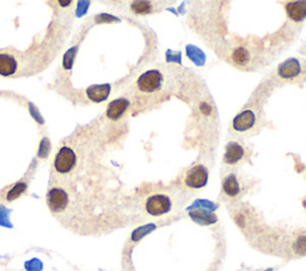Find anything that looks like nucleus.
Here are the masks:
<instances>
[{
  "label": "nucleus",
  "instance_id": "18",
  "mask_svg": "<svg viewBox=\"0 0 306 271\" xmlns=\"http://www.w3.org/2000/svg\"><path fill=\"white\" fill-rule=\"evenodd\" d=\"M9 210L4 208L3 206H0V226L11 227V223L9 221Z\"/></svg>",
  "mask_w": 306,
  "mask_h": 271
},
{
  "label": "nucleus",
  "instance_id": "15",
  "mask_svg": "<svg viewBox=\"0 0 306 271\" xmlns=\"http://www.w3.org/2000/svg\"><path fill=\"white\" fill-rule=\"evenodd\" d=\"M26 190V184L23 182H19L17 184H15V186L10 190L8 192V195H6V200L8 201H13L16 199H18L19 196L22 195L23 192H24Z\"/></svg>",
  "mask_w": 306,
  "mask_h": 271
},
{
  "label": "nucleus",
  "instance_id": "2",
  "mask_svg": "<svg viewBox=\"0 0 306 271\" xmlns=\"http://www.w3.org/2000/svg\"><path fill=\"white\" fill-rule=\"evenodd\" d=\"M174 208V201L168 193L156 192L145 201V210L149 216L158 217L169 214Z\"/></svg>",
  "mask_w": 306,
  "mask_h": 271
},
{
  "label": "nucleus",
  "instance_id": "10",
  "mask_svg": "<svg viewBox=\"0 0 306 271\" xmlns=\"http://www.w3.org/2000/svg\"><path fill=\"white\" fill-rule=\"evenodd\" d=\"M110 85L109 84H103V85H92L86 90V95L91 102L101 103L108 98L110 95Z\"/></svg>",
  "mask_w": 306,
  "mask_h": 271
},
{
  "label": "nucleus",
  "instance_id": "5",
  "mask_svg": "<svg viewBox=\"0 0 306 271\" xmlns=\"http://www.w3.org/2000/svg\"><path fill=\"white\" fill-rule=\"evenodd\" d=\"M248 158V153L242 143L232 141L228 142L225 148L224 162L228 165H238Z\"/></svg>",
  "mask_w": 306,
  "mask_h": 271
},
{
  "label": "nucleus",
  "instance_id": "13",
  "mask_svg": "<svg viewBox=\"0 0 306 271\" xmlns=\"http://www.w3.org/2000/svg\"><path fill=\"white\" fill-rule=\"evenodd\" d=\"M18 63L10 54H0V75L10 76L15 74Z\"/></svg>",
  "mask_w": 306,
  "mask_h": 271
},
{
  "label": "nucleus",
  "instance_id": "16",
  "mask_svg": "<svg viewBox=\"0 0 306 271\" xmlns=\"http://www.w3.org/2000/svg\"><path fill=\"white\" fill-rule=\"evenodd\" d=\"M24 266H25L26 271H42V269H43L42 262L37 258L30 259V260H28V262H25Z\"/></svg>",
  "mask_w": 306,
  "mask_h": 271
},
{
  "label": "nucleus",
  "instance_id": "7",
  "mask_svg": "<svg viewBox=\"0 0 306 271\" xmlns=\"http://www.w3.org/2000/svg\"><path fill=\"white\" fill-rule=\"evenodd\" d=\"M256 125V115L252 110H245L238 113L232 121V128L237 133H245L254 128Z\"/></svg>",
  "mask_w": 306,
  "mask_h": 271
},
{
  "label": "nucleus",
  "instance_id": "3",
  "mask_svg": "<svg viewBox=\"0 0 306 271\" xmlns=\"http://www.w3.org/2000/svg\"><path fill=\"white\" fill-rule=\"evenodd\" d=\"M208 182V170L204 165H196L189 169L184 176V185L190 190H200Z\"/></svg>",
  "mask_w": 306,
  "mask_h": 271
},
{
  "label": "nucleus",
  "instance_id": "14",
  "mask_svg": "<svg viewBox=\"0 0 306 271\" xmlns=\"http://www.w3.org/2000/svg\"><path fill=\"white\" fill-rule=\"evenodd\" d=\"M132 11L135 15H148L155 10V5L149 2H134L132 3Z\"/></svg>",
  "mask_w": 306,
  "mask_h": 271
},
{
  "label": "nucleus",
  "instance_id": "8",
  "mask_svg": "<svg viewBox=\"0 0 306 271\" xmlns=\"http://www.w3.org/2000/svg\"><path fill=\"white\" fill-rule=\"evenodd\" d=\"M301 72V66L298 60L288 59L284 63L279 66L278 73L284 79H294Z\"/></svg>",
  "mask_w": 306,
  "mask_h": 271
},
{
  "label": "nucleus",
  "instance_id": "17",
  "mask_svg": "<svg viewBox=\"0 0 306 271\" xmlns=\"http://www.w3.org/2000/svg\"><path fill=\"white\" fill-rule=\"evenodd\" d=\"M234 59L236 60V62H238V63H245V62H248V60H249V53L245 49L238 48L235 52Z\"/></svg>",
  "mask_w": 306,
  "mask_h": 271
},
{
  "label": "nucleus",
  "instance_id": "9",
  "mask_svg": "<svg viewBox=\"0 0 306 271\" xmlns=\"http://www.w3.org/2000/svg\"><path fill=\"white\" fill-rule=\"evenodd\" d=\"M128 108H129L128 99L126 98L115 99L108 105V109H106V116H108V119L112 120V121H116V120L121 119V117L125 115V112L127 111Z\"/></svg>",
  "mask_w": 306,
  "mask_h": 271
},
{
  "label": "nucleus",
  "instance_id": "12",
  "mask_svg": "<svg viewBox=\"0 0 306 271\" xmlns=\"http://www.w3.org/2000/svg\"><path fill=\"white\" fill-rule=\"evenodd\" d=\"M286 11L291 19L300 22L306 17V2H292L286 4Z\"/></svg>",
  "mask_w": 306,
  "mask_h": 271
},
{
  "label": "nucleus",
  "instance_id": "6",
  "mask_svg": "<svg viewBox=\"0 0 306 271\" xmlns=\"http://www.w3.org/2000/svg\"><path fill=\"white\" fill-rule=\"evenodd\" d=\"M47 203L53 213H61L68 205L67 192L61 188H52L47 195Z\"/></svg>",
  "mask_w": 306,
  "mask_h": 271
},
{
  "label": "nucleus",
  "instance_id": "1",
  "mask_svg": "<svg viewBox=\"0 0 306 271\" xmlns=\"http://www.w3.org/2000/svg\"><path fill=\"white\" fill-rule=\"evenodd\" d=\"M165 85V75L161 69L152 68L141 73L136 80V89L141 96L152 97L163 91Z\"/></svg>",
  "mask_w": 306,
  "mask_h": 271
},
{
  "label": "nucleus",
  "instance_id": "11",
  "mask_svg": "<svg viewBox=\"0 0 306 271\" xmlns=\"http://www.w3.org/2000/svg\"><path fill=\"white\" fill-rule=\"evenodd\" d=\"M222 191L227 197L235 199V197L239 196V193L242 191L241 183L236 175H228L226 176L224 180H222Z\"/></svg>",
  "mask_w": 306,
  "mask_h": 271
},
{
  "label": "nucleus",
  "instance_id": "4",
  "mask_svg": "<svg viewBox=\"0 0 306 271\" xmlns=\"http://www.w3.org/2000/svg\"><path fill=\"white\" fill-rule=\"evenodd\" d=\"M76 156L74 150L67 146L61 147L54 159V169L59 173H67L75 166Z\"/></svg>",
  "mask_w": 306,
  "mask_h": 271
}]
</instances>
